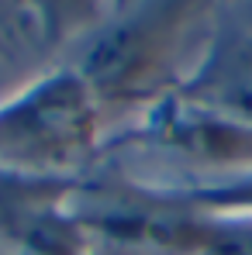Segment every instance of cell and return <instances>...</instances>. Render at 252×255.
Masks as SVG:
<instances>
[{
  "label": "cell",
  "instance_id": "cell-4",
  "mask_svg": "<svg viewBox=\"0 0 252 255\" xmlns=\"http://www.w3.org/2000/svg\"><path fill=\"white\" fill-rule=\"evenodd\" d=\"M187 100L225 114L252 128V35L228 31L211 45L194 80L187 83Z\"/></svg>",
  "mask_w": 252,
  "mask_h": 255
},
{
  "label": "cell",
  "instance_id": "cell-2",
  "mask_svg": "<svg viewBox=\"0 0 252 255\" xmlns=\"http://www.w3.org/2000/svg\"><path fill=\"white\" fill-rule=\"evenodd\" d=\"M194 3L197 0H149L131 10V17L114 24L86 52L83 80L104 93L138 86L169 59L187 14H194Z\"/></svg>",
  "mask_w": 252,
  "mask_h": 255
},
{
  "label": "cell",
  "instance_id": "cell-3",
  "mask_svg": "<svg viewBox=\"0 0 252 255\" xmlns=\"http://www.w3.org/2000/svg\"><path fill=\"white\" fill-rule=\"evenodd\" d=\"M149 138L197 162H249L252 159V128L214 114L194 100H169L149 125Z\"/></svg>",
  "mask_w": 252,
  "mask_h": 255
},
{
  "label": "cell",
  "instance_id": "cell-5",
  "mask_svg": "<svg viewBox=\"0 0 252 255\" xmlns=\"http://www.w3.org/2000/svg\"><path fill=\"white\" fill-rule=\"evenodd\" d=\"M183 255H252V221H194Z\"/></svg>",
  "mask_w": 252,
  "mask_h": 255
},
{
  "label": "cell",
  "instance_id": "cell-1",
  "mask_svg": "<svg viewBox=\"0 0 252 255\" xmlns=\"http://www.w3.org/2000/svg\"><path fill=\"white\" fill-rule=\"evenodd\" d=\"M93 138V97L83 76H55L0 111V159L66 162Z\"/></svg>",
  "mask_w": 252,
  "mask_h": 255
},
{
  "label": "cell",
  "instance_id": "cell-6",
  "mask_svg": "<svg viewBox=\"0 0 252 255\" xmlns=\"http://www.w3.org/2000/svg\"><path fill=\"white\" fill-rule=\"evenodd\" d=\"M45 14H48V28L55 35L69 31L73 24H80L90 10V0H42Z\"/></svg>",
  "mask_w": 252,
  "mask_h": 255
}]
</instances>
